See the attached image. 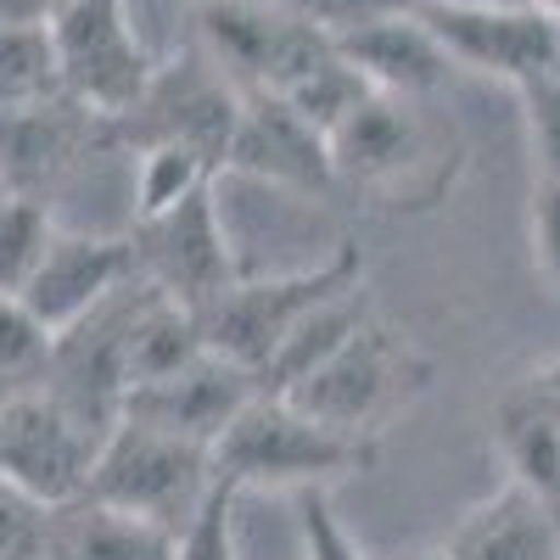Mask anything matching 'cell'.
Instances as JSON below:
<instances>
[{"label":"cell","mask_w":560,"mask_h":560,"mask_svg":"<svg viewBox=\"0 0 560 560\" xmlns=\"http://www.w3.org/2000/svg\"><path fill=\"white\" fill-rule=\"evenodd\" d=\"M197 34L202 51L219 62V73L247 96V90H264V96H287L298 79H308L325 57L337 51V39L292 18L275 0H202L197 12Z\"/></svg>","instance_id":"cell-7"},{"label":"cell","mask_w":560,"mask_h":560,"mask_svg":"<svg viewBox=\"0 0 560 560\" xmlns=\"http://www.w3.org/2000/svg\"><path fill=\"white\" fill-rule=\"evenodd\" d=\"M129 247H135L140 280H152L168 303L191 308V314L213 308L242 280V264L230 253L224 219H219V185H202V191L174 202L168 213L135 219Z\"/></svg>","instance_id":"cell-8"},{"label":"cell","mask_w":560,"mask_h":560,"mask_svg":"<svg viewBox=\"0 0 560 560\" xmlns=\"http://www.w3.org/2000/svg\"><path fill=\"white\" fill-rule=\"evenodd\" d=\"M415 18L432 28L443 57L465 73L499 79L510 90H527L560 73V18H549L533 0H510V7H420Z\"/></svg>","instance_id":"cell-12"},{"label":"cell","mask_w":560,"mask_h":560,"mask_svg":"<svg viewBox=\"0 0 560 560\" xmlns=\"http://www.w3.org/2000/svg\"><path fill=\"white\" fill-rule=\"evenodd\" d=\"M292 499H298V544H303V560H370L359 549V538L342 527V516L331 510V493H325V488H303Z\"/></svg>","instance_id":"cell-26"},{"label":"cell","mask_w":560,"mask_h":560,"mask_svg":"<svg viewBox=\"0 0 560 560\" xmlns=\"http://www.w3.org/2000/svg\"><path fill=\"white\" fill-rule=\"evenodd\" d=\"M353 292H364V253L353 242H342L337 253H325L319 264L292 269V275H258V280L242 275L213 308L197 314V325H202L208 353L258 376L308 314H319L337 298H353Z\"/></svg>","instance_id":"cell-5"},{"label":"cell","mask_w":560,"mask_h":560,"mask_svg":"<svg viewBox=\"0 0 560 560\" xmlns=\"http://www.w3.org/2000/svg\"><path fill=\"white\" fill-rule=\"evenodd\" d=\"M527 230H533V264H538V275L549 280V292L560 298V185L533 179Z\"/></svg>","instance_id":"cell-28"},{"label":"cell","mask_w":560,"mask_h":560,"mask_svg":"<svg viewBox=\"0 0 560 560\" xmlns=\"http://www.w3.org/2000/svg\"><path fill=\"white\" fill-rule=\"evenodd\" d=\"M493 443L504 459V477L560 510V404L544 387L527 382L493 409Z\"/></svg>","instance_id":"cell-18"},{"label":"cell","mask_w":560,"mask_h":560,"mask_svg":"<svg viewBox=\"0 0 560 560\" xmlns=\"http://www.w3.org/2000/svg\"><path fill=\"white\" fill-rule=\"evenodd\" d=\"M432 387V359L420 353L404 331H393L387 319H359L353 337L325 359L319 370L280 393L287 404H298L308 420L331 427L342 438H364L382 443V432Z\"/></svg>","instance_id":"cell-2"},{"label":"cell","mask_w":560,"mask_h":560,"mask_svg":"<svg viewBox=\"0 0 560 560\" xmlns=\"http://www.w3.org/2000/svg\"><path fill=\"white\" fill-rule=\"evenodd\" d=\"M382 443L342 438L331 427L308 420L298 404L258 393L213 443V477L236 493H303L325 488L331 493L342 477L376 471Z\"/></svg>","instance_id":"cell-1"},{"label":"cell","mask_w":560,"mask_h":560,"mask_svg":"<svg viewBox=\"0 0 560 560\" xmlns=\"http://www.w3.org/2000/svg\"><path fill=\"white\" fill-rule=\"evenodd\" d=\"M62 0H0V28H34L51 23Z\"/></svg>","instance_id":"cell-29"},{"label":"cell","mask_w":560,"mask_h":560,"mask_svg":"<svg viewBox=\"0 0 560 560\" xmlns=\"http://www.w3.org/2000/svg\"><path fill=\"white\" fill-rule=\"evenodd\" d=\"M118 152L124 147H118L113 124L84 113L68 96L39 113L0 118V174H7V191L23 202H39L51 219L68 202V191H79L90 179V168Z\"/></svg>","instance_id":"cell-10"},{"label":"cell","mask_w":560,"mask_h":560,"mask_svg":"<svg viewBox=\"0 0 560 560\" xmlns=\"http://www.w3.org/2000/svg\"><path fill=\"white\" fill-rule=\"evenodd\" d=\"M57 230L62 224L45 213L39 202L12 197L7 208H0V298H18L28 287V275L39 269V258L51 253Z\"/></svg>","instance_id":"cell-23"},{"label":"cell","mask_w":560,"mask_h":560,"mask_svg":"<svg viewBox=\"0 0 560 560\" xmlns=\"http://www.w3.org/2000/svg\"><path fill=\"white\" fill-rule=\"evenodd\" d=\"M533 387H544V393H549V398L560 404V353H555V359H549V364L538 370V376H533Z\"/></svg>","instance_id":"cell-30"},{"label":"cell","mask_w":560,"mask_h":560,"mask_svg":"<svg viewBox=\"0 0 560 560\" xmlns=\"http://www.w3.org/2000/svg\"><path fill=\"white\" fill-rule=\"evenodd\" d=\"M236 113H242V90L219 73V62L208 51H185L179 62L158 68L147 96L124 118H113V135L129 158L147 147H197L202 158H213L224 168Z\"/></svg>","instance_id":"cell-9"},{"label":"cell","mask_w":560,"mask_h":560,"mask_svg":"<svg viewBox=\"0 0 560 560\" xmlns=\"http://www.w3.org/2000/svg\"><path fill=\"white\" fill-rule=\"evenodd\" d=\"M522 102V124H527V152H533V168L538 179L560 185V73L516 90Z\"/></svg>","instance_id":"cell-25"},{"label":"cell","mask_w":560,"mask_h":560,"mask_svg":"<svg viewBox=\"0 0 560 560\" xmlns=\"http://www.w3.org/2000/svg\"><path fill=\"white\" fill-rule=\"evenodd\" d=\"M337 51L348 68H359V79L376 96H404V102H427L448 84L454 62L443 57V45L432 39V28L409 18H382L364 23L353 34H337Z\"/></svg>","instance_id":"cell-17"},{"label":"cell","mask_w":560,"mask_h":560,"mask_svg":"<svg viewBox=\"0 0 560 560\" xmlns=\"http://www.w3.org/2000/svg\"><path fill=\"white\" fill-rule=\"evenodd\" d=\"M12 202V191H7V174H0V208H7Z\"/></svg>","instance_id":"cell-34"},{"label":"cell","mask_w":560,"mask_h":560,"mask_svg":"<svg viewBox=\"0 0 560 560\" xmlns=\"http://www.w3.org/2000/svg\"><path fill=\"white\" fill-rule=\"evenodd\" d=\"M448 560H560V510L522 482H499L443 538Z\"/></svg>","instance_id":"cell-16"},{"label":"cell","mask_w":560,"mask_h":560,"mask_svg":"<svg viewBox=\"0 0 560 560\" xmlns=\"http://www.w3.org/2000/svg\"><path fill=\"white\" fill-rule=\"evenodd\" d=\"M51 342L57 337L18 298H0V404L45 387V376H51Z\"/></svg>","instance_id":"cell-22"},{"label":"cell","mask_w":560,"mask_h":560,"mask_svg":"<svg viewBox=\"0 0 560 560\" xmlns=\"http://www.w3.org/2000/svg\"><path fill=\"white\" fill-rule=\"evenodd\" d=\"M57 62H62V90L96 118H124L147 84L158 79V57L147 51L129 0H62L51 18Z\"/></svg>","instance_id":"cell-6"},{"label":"cell","mask_w":560,"mask_h":560,"mask_svg":"<svg viewBox=\"0 0 560 560\" xmlns=\"http://www.w3.org/2000/svg\"><path fill=\"white\" fill-rule=\"evenodd\" d=\"M533 7H544L549 18H560V0H533Z\"/></svg>","instance_id":"cell-33"},{"label":"cell","mask_w":560,"mask_h":560,"mask_svg":"<svg viewBox=\"0 0 560 560\" xmlns=\"http://www.w3.org/2000/svg\"><path fill=\"white\" fill-rule=\"evenodd\" d=\"M62 62H57V39L51 23L34 28H0V118L39 113L62 102Z\"/></svg>","instance_id":"cell-20"},{"label":"cell","mask_w":560,"mask_h":560,"mask_svg":"<svg viewBox=\"0 0 560 560\" xmlns=\"http://www.w3.org/2000/svg\"><path fill=\"white\" fill-rule=\"evenodd\" d=\"M219 179V163L202 158L197 147H147L135 152V185H129V224L168 213L174 202H185L191 191Z\"/></svg>","instance_id":"cell-21"},{"label":"cell","mask_w":560,"mask_h":560,"mask_svg":"<svg viewBox=\"0 0 560 560\" xmlns=\"http://www.w3.org/2000/svg\"><path fill=\"white\" fill-rule=\"evenodd\" d=\"M45 522H51V504L0 477V560H45Z\"/></svg>","instance_id":"cell-27"},{"label":"cell","mask_w":560,"mask_h":560,"mask_svg":"<svg viewBox=\"0 0 560 560\" xmlns=\"http://www.w3.org/2000/svg\"><path fill=\"white\" fill-rule=\"evenodd\" d=\"M45 560H174V538L96 499H68L51 504Z\"/></svg>","instance_id":"cell-19"},{"label":"cell","mask_w":560,"mask_h":560,"mask_svg":"<svg viewBox=\"0 0 560 560\" xmlns=\"http://www.w3.org/2000/svg\"><path fill=\"white\" fill-rule=\"evenodd\" d=\"M253 398H258V382L247 376L242 364H230V359H219V353H202V359H191L185 370H174V376L124 393L118 420L158 427V432H174V438H185V443L213 448L219 432H224Z\"/></svg>","instance_id":"cell-14"},{"label":"cell","mask_w":560,"mask_h":560,"mask_svg":"<svg viewBox=\"0 0 560 560\" xmlns=\"http://www.w3.org/2000/svg\"><path fill=\"white\" fill-rule=\"evenodd\" d=\"M107 427L62 404L57 393H23L0 404V477L39 504H68L84 493Z\"/></svg>","instance_id":"cell-11"},{"label":"cell","mask_w":560,"mask_h":560,"mask_svg":"<svg viewBox=\"0 0 560 560\" xmlns=\"http://www.w3.org/2000/svg\"><path fill=\"white\" fill-rule=\"evenodd\" d=\"M213 488H219L213 448L185 443L158 427H135V420H113L79 499H96V504L118 510V516H135V522L179 538Z\"/></svg>","instance_id":"cell-4"},{"label":"cell","mask_w":560,"mask_h":560,"mask_svg":"<svg viewBox=\"0 0 560 560\" xmlns=\"http://www.w3.org/2000/svg\"><path fill=\"white\" fill-rule=\"evenodd\" d=\"M420 7H510V0H420Z\"/></svg>","instance_id":"cell-31"},{"label":"cell","mask_w":560,"mask_h":560,"mask_svg":"<svg viewBox=\"0 0 560 560\" xmlns=\"http://www.w3.org/2000/svg\"><path fill=\"white\" fill-rule=\"evenodd\" d=\"M398 560H448L443 549H409V555H398Z\"/></svg>","instance_id":"cell-32"},{"label":"cell","mask_w":560,"mask_h":560,"mask_svg":"<svg viewBox=\"0 0 560 560\" xmlns=\"http://www.w3.org/2000/svg\"><path fill=\"white\" fill-rule=\"evenodd\" d=\"M325 152H331V179H348L353 191L387 208H432L459 174V152H443L432 124L420 118V102L376 96V90L325 135Z\"/></svg>","instance_id":"cell-3"},{"label":"cell","mask_w":560,"mask_h":560,"mask_svg":"<svg viewBox=\"0 0 560 560\" xmlns=\"http://www.w3.org/2000/svg\"><path fill=\"white\" fill-rule=\"evenodd\" d=\"M224 168L269 179V185H298V191L331 185V152H325V135L303 113H292L280 96H264V90H247L242 96Z\"/></svg>","instance_id":"cell-15"},{"label":"cell","mask_w":560,"mask_h":560,"mask_svg":"<svg viewBox=\"0 0 560 560\" xmlns=\"http://www.w3.org/2000/svg\"><path fill=\"white\" fill-rule=\"evenodd\" d=\"M129 275H135L129 230H57L51 253L39 258V269L28 275L18 303L51 337H62L68 325H79L96 303H107Z\"/></svg>","instance_id":"cell-13"},{"label":"cell","mask_w":560,"mask_h":560,"mask_svg":"<svg viewBox=\"0 0 560 560\" xmlns=\"http://www.w3.org/2000/svg\"><path fill=\"white\" fill-rule=\"evenodd\" d=\"M236 504H242V493L230 482H219L208 493V504L191 516V527L174 538V560H242V549H236Z\"/></svg>","instance_id":"cell-24"}]
</instances>
